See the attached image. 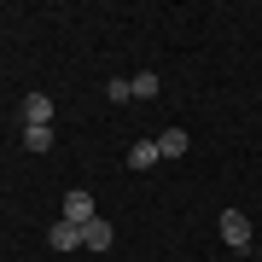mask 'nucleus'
I'll use <instances>...</instances> for the list:
<instances>
[{
  "label": "nucleus",
  "instance_id": "1",
  "mask_svg": "<svg viewBox=\"0 0 262 262\" xmlns=\"http://www.w3.org/2000/svg\"><path fill=\"white\" fill-rule=\"evenodd\" d=\"M222 245H233V251L251 245V215L245 210H222Z\"/></svg>",
  "mask_w": 262,
  "mask_h": 262
},
{
  "label": "nucleus",
  "instance_id": "2",
  "mask_svg": "<svg viewBox=\"0 0 262 262\" xmlns=\"http://www.w3.org/2000/svg\"><path fill=\"white\" fill-rule=\"evenodd\" d=\"M94 215H99V210H94V198H88L82 187H76V192H64V222H70V227H88Z\"/></svg>",
  "mask_w": 262,
  "mask_h": 262
},
{
  "label": "nucleus",
  "instance_id": "3",
  "mask_svg": "<svg viewBox=\"0 0 262 262\" xmlns=\"http://www.w3.org/2000/svg\"><path fill=\"white\" fill-rule=\"evenodd\" d=\"M24 128H53V99L47 94H29L24 99Z\"/></svg>",
  "mask_w": 262,
  "mask_h": 262
},
{
  "label": "nucleus",
  "instance_id": "4",
  "mask_svg": "<svg viewBox=\"0 0 262 262\" xmlns=\"http://www.w3.org/2000/svg\"><path fill=\"white\" fill-rule=\"evenodd\" d=\"M111 239H117V233H111V222H105V215H94V222L82 227V251H111Z\"/></svg>",
  "mask_w": 262,
  "mask_h": 262
},
{
  "label": "nucleus",
  "instance_id": "5",
  "mask_svg": "<svg viewBox=\"0 0 262 262\" xmlns=\"http://www.w3.org/2000/svg\"><path fill=\"white\" fill-rule=\"evenodd\" d=\"M187 146H192L187 128H163L158 134V158H187Z\"/></svg>",
  "mask_w": 262,
  "mask_h": 262
},
{
  "label": "nucleus",
  "instance_id": "6",
  "mask_svg": "<svg viewBox=\"0 0 262 262\" xmlns=\"http://www.w3.org/2000/svg\"><path fill=\"white\" fill-rule=\"evenodd\" d=\"M47 245H53V251H82V227H70V222H53Z\"/></svg>",
  "mask_w": 262,
  "mask_h": 262
},
{
  "label": "nucleus",
  "instance_id": "7",
  "mask_svg": "<svg viewBox=\"0 0 262 262\" xmlns=\"http://www.w3.org/2000/svg\"><path fill=\"white\" fill-rule=\"evenodd\" d=\"M158 163V140H134L128 146V169H151Z\"/></svg>",
  "mask_w": 262,
  "mask_h": 262
},
{
  "label": "nucleus",
  "instance_id": "8",
  "mask_svg": "<svg viewBox=\"0 0 262 262\" xmlns=\"http://www.w3.org/2000/svg\"><path fill=\"white\" fill-rule=\"evenodd\" d=\"M128 88H134V99H151V94H158V76L140 70V76H128Z\"/></svg>",
  "mask_w": 262,
  "mask_h": 262
},
{
  "label": "nucleus",
  "instance_id": "9",
  "mask_svg": "<svg viewBox=\"0 0 262 262\" xmlns=\"http://www.w3.org/2000/svg\"><path fill=\"white\" fill-rule=\"evenodd\" d=\"M24 146L29 151H53V128H24Z\"/></svg>",
  "mask_w": 262,
  "mask_h": 262
},
{
  "label": "nucleus",
  "instance_id": "10",
  "mask_svg": "<svg viewBox=\"0 0 262 262\" xmlns=\"http://www.w3.org/2000/svg\"><path fill=\"white\" fill-rule=\"evenodd\" d=\"M105 94H111L117 105H128V99H134V88H128V82H122V76H117V82H111V88H105Z\"/></svg>",
  "mask_w": 262,
  "mask_h": 262
}]
</instances>
